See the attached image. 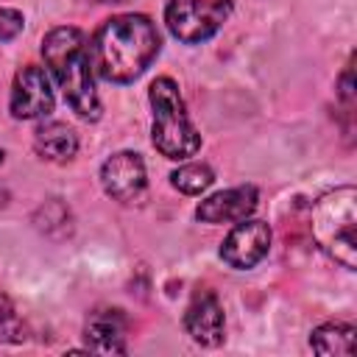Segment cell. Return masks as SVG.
<instances>
[{
    "label": "cell",
    "mask_w": 357,
    "mask_h": 357,
    "mask_svg": "<svg viewBox=\"0 0 357 357\" xmlns=\"http://www.w3.org/2000/svg\"><path fill=\"white\" fill-rule=\"evenodd\" d=\"M33 148L42 159L50 162H67L78 151V137L70 126L64 123H42L33 131Z\"/></svg>",
    "instance_id": "obj_12"
},
{
    "label": "cell",
    "mask_w": 357,
    "mask_h": 357,
    "mask_svg": "<svg viewBox=\"0 0 357 357\" xmlns=\"http://www.w3.org/2000/svg\"><path fill=\"white\" fill-rule=\"evenodd\" d=\"M254 209H257V187L243 184L204 198L195 209V218L201 223H237L248 218Z\"/></svg>",
    "instance_id": "obj_9"
},
{
    "label": "cell",
    "mask_w": 357,
    "mask_h": 357,
    "mask_svg": "<svg viewBox=\"0 0 357 357\" xmlns=\"http://www.w3.org/2000/svg\"><path fill=\"white\" fill-rule=\"evenodd\" d=\"M357 190L337 187L318 198L312 209V237L318 248L346 271L357 268Z\"/></svg>",
    "instance_id": "obj_3"
},
{
    "label": "cell",
    "mask_w": 357,
    "mask_h": 357,
    "mask_svg": "<svg viewBox=\"0 0 357 357\" xmlns=\"http://www.w3.org/2000/svg\"><path fill=\"white\" fill-rule=\"evenodd\" d=\"M8 201V192H6V187H0V206Z\"/></svg>",
    "instance_id": "obj_17"
},
{
    "label": "cell",
    "mask_w": 357,
    "mask_h": 357,
    "mask_svg": "<svg viewBox=\"0 0 357 357\" xmlns=\"http://www.w3.org/2000/svg\"><path fill=\"white\" fill-rule=\"evenodd\" d=\"M106 3H126V0H106Z\"/></svg>",
    "instance_id": "obj_18"
},
{
    "label": "cell",
    "mask_w": 357,
    "mask_h": 357,
    "mask_svg": "<svg viewBox=\"0 0 357 357\" xmlns=\"http://www.w3.org/2000/svg\"><path fill=\"white\" fill-rule=\"evenodd\" d=\"M100 184L106 195H112L120 204L139 201L145 192V162L134 151H117L112 153L100 167Z\"/></svg>",
    "instance_id": "obj_8"
},
{
    "label": "cell",
    "mask_w": 357,
    "mask_h": 357,
    "mask_svg": "<svg viewBox=\"0 0 357 357\" xmlns=\"http://www.w3.org/2000/svg\"><path fill=\"white\" fill-rule=\"evenodd\" d=\"M229 14L231 0H170L165 8V22L178 42L198 45L218 33Z\"/></svg>",
    "instance_id": "obj_5"
},
{
    "label": "cell",
    "mask_w": 357,
    "mask_h": 357,
    "mask_svg": "<svg viewBox=\"0 0 357 357\" xmlns=\"http://www.w3.org/2000/svg\"><path fill=\"white\" fill-rule=\"evenodd\" d=\"M151 109H153V126L151 139L153 148L167 159H187L201 148V134L187 117L184 100L178 95V86L173 78L162 75L151 84Z\"/></svg>",
    "instance_id": "obj_4"
},
{
    "label": "cell",
    "mask_w": 357,
    "mask_h": 357,
    "mask_svg": "<svg viewBox=\"0 0 357 357\" xmlns=\"http://www.w3.org/2000/svg\"><path fill=\"white\" fill-rule=\"evenodd\" d=\"M42 53H45V61H47L50 73L56 75L67 103L73 106V112L84 120H98L100 100L95 92L92 64H89V50H86L84 33L73 25L53 28L42 39Z\"/></svg>",
    "instance_id": "obj_2"
},
{
    "label": "cell",
    "mask_w": 357,
    "mask_h": 357,
    "mask_svg": "<svg viewBox=\"0 0 357 357\" xmlns=\"http://www.w3.org/2000/svg\"><path fill=\"white\" fill-rule=\"evenodd\" d=\"M53 112V89L50 78L42 67L25 64L14 75L11 86V114L17 120H39Z\"/></svg>",
    "instance_id": "obj_6"
},
{
    "label": "cell",
    "mask_w": 357,
    "mask_h": 357,
    "mask_svg": "<svg viewBox=\"0 0 357 357\" xmlns=\"http://www.w3.org/2000/svg\"><path fill=\"white\" fill-rule=\"evenodd\" d=\"M0 165H3V151H0Z\"/></svg>",
    "instance_id": "obj_19"
},
{
    "label": "cell",
    "mask_w": 357,
    "mask_h": 357,
    "mask_svg": "<svg viewBox=\"0 0 357 357\" xmlns=\"http://www.w3.org/2000/svg\"><path fill=\"white\" fill-rule=\"evenodd\" d=\"M22 25H25V20L17 8H0V42L14 39L22 31Z\"/></svg>",
    "instance_id": "obj_16"
},
{
    "label": "cell",
    "mask_w": 357,
    "mask_h": 357,
    "mask_svg": "<svg viewBox=\"0 0 357 357\" xmlns=\"http://www.w3.org/2000/svg\"><path fill=\"white\" fill-rule=\"evenodd\" d=\"M0 340L6 343H22L25 340V326L6 293H0Z\"/></svg>",
    "instance_id": "obj_15"
},
{
    "label": "cell",
    "mask_w": 357,
    "mask_h": 357,
    "mask_svg": "<svg viewBox=\"0 0 357 357\" xmlns=\"http://www.w3.org/2000/svg\"><path fill=\"white\" fill-rule=\"evenodd\" d=\"M159 47V31L145 14H117L106 20L86 45L92 73L112 84L139 78L156 59Z\"/></svg>",
    "instance_id": "obj_1"
},
{
    "label": "cell",
    "mask_w": 357,
    "mask_h": 357,
    "mask_svg": "<svg viewBox=\"0 0 357 357\" xmlns=\"http://www.w3.org/2000/svg\"><path fill=\"white\" fill-rule=\"evenodd\" d=\"M126 326L123 310H95L84 326L86 346L100 354H126Z\"/></svg>",
    "instance_id": "obj_11"
},
{
    "label": "cell",
    "mask_w": 357,
    "mask_h": 357,
    "mask_svg": "<svg viewBox=\"0 0 357 357\" xmlns=\"http://www.w3.org/2000/svg\"><path fill=\"white\" fill-rule=\"evenodd\" d=\"M212 181H215V173L206 165H198V162L181 165L178 170L170 173V184L184 195H201Z\"/></svg>",
    "instance_id": "obj_14"
},
{
    "label": "cell",
    "mask_w": 357,
    "mask_h": 357,
    "mask_svg": "<svg viewBox=\"0 0 357 357\" xmlns=\"http://www.w3.org/2000/svg\"><path fill=\"white\" fill-rule=\"evenodd\" d=\"M354 337H357V332H354L351 324L332 321V324H321L318 329H312L310 346H312V351H318V354L351 357V354H354Z\"/></svg>",
    "instance_id": "obj_13"
},
{
    "label": "cell",
    "mask_w": 357,
    "mask_h": 357,
    "mask_svg": "<svg viewBox=\"0 0 357 357\" xmlns=\"http://www.w3.org/2000/svg\"><path fill=\"white\" fill-rule=\"evenodd\" d=\"M187 335L201 346H218L223 340V307L212 290H198L184 312Z\"/></svg>",
    "instance_id": "obj_10"
},
{
    "label": "cell",
    "mask_w": 357,
    "mask_h": 357,
    "mask_svg": "<svg viewBox=\"0 0 357 357\" xmlns=\"http://www.w3.org/2000/svg\"><path fill=\"white\" fill-rule=\"evenodd\" d=\"M271 248V226L265 220H237L220 245V259L237 271L254 268Z\"/></svg>",
    "instance_id": "obj_7"
}]
</instances>
